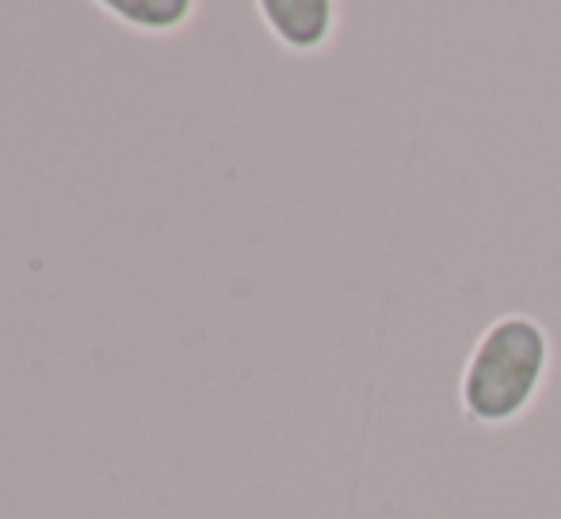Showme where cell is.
<instances>
[{
    "instance_id": "7a4b0ae2",
    "label": "cell",
    "mask_w": 561,
    "mask_h": 519,
    "mask_svg": "<svg viewBox=\"0 0 561 519\" xmlns=\"http://www.w3.org/2000/svg\"><path fill=\"white\" fill-rule=\"evenodd\" d=\"M260 15L290 50H318L333 31V4L325 0H264Z\"/></svg>"
},
{
    "instance_id": "3957f363",
    "label": "cell",
    "mask_w": 561,
    "mask_h": 519,
    "mask_svg": "<svg viewBox=\"0 0 561 519\" xmlns=\"http://www.w3.org/2000/svg\"><path fill=\"white\" fill-rule=\"evenodd\" d=\"M104 12L118 15L130 27H149V31H164L184 23V15L192 12L187 0H164V4H130V0H115V4H104Z\"/></svg>"
},
{
    "instance_id": "6da1fadb",
    "label": "cell",
    "mask_w": 561,
    "mask_h": 519,
    "mask_svg": "<svg viewBox=\"0 0 561 519\" xmlns=\"http://www.w3.org/2000/svg\"><path fill=\"white\" fill-rule=\"evenodd\" d=\"M547 371V333L531 318H504L478 341L462 374V405L485 424L527 408Z\"/></svg>"
}]
</instances>
